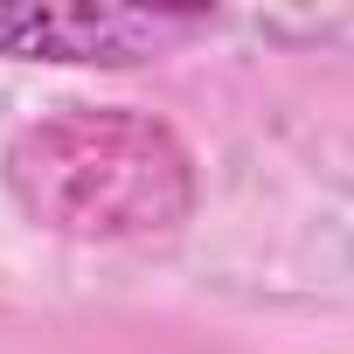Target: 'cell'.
<instances>
[{"label": "cell", "mask_w": 354, "mask_h": 354, "mask_svg": "<svg viewBox=\"0 0 354 354\" xmlns=\"http://www.w3.org/2000/svg\"><path fill=\"white\" fill-rule=\"evenodd\" d=\"M8 188L21 216L77 243H153L195 209V167L160 118L139 111H56L15 132Z\"/></svg>", "instance_id": "1"}, {"label": "cell", "mask_w": 354, "mask_h": 354, "mask_svg": "<svg viewBox=\"0 0 354 354\" xmlns=\"http://www.w3.org/2000/svg\"><path fill=\"white\" fill-rule=\"evenodd\" d=\"M209 28L202 8H0V56L21 63H139Z\"/></svg>", "instance_id": "2"}]
</instances>
